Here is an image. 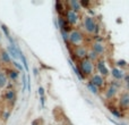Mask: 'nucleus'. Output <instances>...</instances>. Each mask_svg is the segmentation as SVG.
Masks as SVG:
<instances>
[{
  "instance_id": "nucleus-7",
  "label": "nucleus",
  "mask_w": 129,
  "mask_h": 125,
  "mask_svg": "<svg viewBox=\"0 0 129 125\" xmlns=\"http://www.w3.org/2000/svg\"><path fill=\"white\" fill-rule=\"evenodd\" d=\"M69 41L72 44H78L83 41V34L79 31H72L69 34Z\"/></svg>"
},
{
  "instance_id": "nucleus-16",
  "label": "nucleus",
  "mask_w": 129,
  "mask_h": 125,
  "mask_svg": "<svg viewBox=\"0 0 129 125\" xmlns=\"http://www.w3.org/2000/svg\"><path fill=\"white\" fill-rule=\"evenodd\" d=\"M97 57H99V55H97L96 52H94L93 50H92V51H91V52L87 55V58H88L90 60H92V61H93V60H96Z\"/></svg>"
},
{
  "instance_id": "nucleus-9",
  "label": "nucleus",
  "mask_w": 129,
  "mask_h": 125,
  "mask_svg": "<svg viewBox=\"0 0 129 125\" xmlns=\"http://www.w3.org/2000/svg\"><path fill=\"white\" fill-rule=\"evenodd\" d=\"M77 20H78V15L76 14V12H74V10H68L67 12V22L70 25L75 24Z\"/></svg>"
},
{
  "instance_id": "nucleus-6",
  "label": "nucleus",
  "mask_w": 129,
  "mask_h": 125,
  "mask_svg": "<svg viewBox=\"0 0 129 125\" xmlns=\"http://www.w3.org/2000/svg\"><path fill=\"white\" fill-rule=\"evenodd\" d=\"M90 82L92 84H94L96 88H102V86H104V84H105L104 77L102 75H100V74H94V75H92V79H91Z\"/></svg>"
},
{
  "instance_id": "nucleus-29",
  "label": "nucleus",
  "mask_w": 129,
  "mask_h": 125,
  "mask_svg": "<svg viewBox=\"0 0 129 125\" xmlns=\"http://www.w3.org/2000/svg\"><path fill=\"white\" fill-rule=\"evenodd\" d=\"M34 75H38V69L36 68H34Z\"/></svg>"
},
{
  "instance_id": "nucleus-26",
  "label": "nucleus",
  "mask_w": 129,
  "mask_h": 125,
  "mask_svg": "<svg viewBox=\"0 0 129 125\" xmlns=\"http://www.w3.org/2000/svg\"><path fill=\"white\" fill-rule=\"evenodd\" d=\"M39 93H40V96H41V98L44 96V90H43V88H40L39 89Z\"/></svg>"
},
{
  "instance_id": "nucleus-1",
  "label": "nucleus",
  "mask_w": 129,
  "mask_h": 125,
  "mask_svg": "<svg viewBox=\"0 0 129 125\" xmlns=\"http://www.w3.org/2000/svg\"><path fill=\"white\" fill-rule=\"evenodd\" d=\"M79 71L83 74V76H85V75H92L93 71H94L93 61L90 60L88 58L82 59V61L79 63Z\"/></svg>"
},
{
  "instance_id": "nucleus-19",
  "label": "nucleus",
  "mask_w": 129,
  "mask_h": 125,
  "mask_svg": "<svg viewBox=\"0 0 129 125\" xmlns=\"http://www.w3.org/2000/svg\"><path fill=\"white\" fill-rule=\"evenodd\" d=\"M6 82H7V79H6V76H5V74L0 73V86H4L6 84Z\"/></svg>"
},
{
  "instance_id": "nucleus-21",
  "label": "nucleus",
  "mask_w": 129,
  "mask_h": 125,
  "mask_svg": "<svg viewBox=\"0 0 129 125\" xmlns=\"http://www.w3.org/2000/svg\"><path fill=\"white\" fill-rule=\"evenodd\" d=\"M9 76L11 77L13 80L17 79V76H18V73L16 72V71H10V73H9Z\"/></svg>"
},
{
  "instance_id": "nucleus-22",
  "label": "nucleus",
  "mask_w": 129,
  "mask_h": 125,
  "mask_svg": "<svg viewBox=\"0 0 129 125\" xmlns=\"http://www.w3.org/2000/svg\"><path fill=\"white\" fill-rule=\"evenodd\" d=\"M79 4H80V6H83V7H88L90 6V1H87V0H82Z\"/></svg>"
},
{
  "instance_id": "nucleus-25",
  "label": "nucleus",
  "mask_w": 129,
  "mask_h": 125,
  "mask_svg": "<svg viewBox=\"0 0 129 125\" xmlns=\"http://www.w3.org/2000/svg\"><path fill=\"white\" fill-rule=\"evenodd\" d=\"M110 119V122H112L113 124H116V125H127V124H125V123H119V122H117V121H113V119H111V118H109Z\"/></svg>"
},
{
  "instance_id": "nucleus-2",
  "label": "nucleus",
  "mask_w": 129,
  "mask_h": 125,
  "mask_svg": "<svg viewBox=\"0 0 129 125\" xmlns=\"http://www.w3.org/2000/svg\"><path fill=\"white\" fill-rule=\"evenodd\" d=\"M84 27L88 33H94L95 28H96V23L93 17L91 16H86L84 18Z\"/></svg>"
},
{
  "instance_id": "nucleus-3",
  "label": "nucleus",
  "mask_w": 129,
  "mask_h": 125,
  "mask_svg": "<svg viewBox=\"0 0 129 125\" xmlns=\"http://www.w3.org/2000/svg\"><path fill=\"white\" fill-rule=\"evenodd\" d=\"M119 109L127 110L129 108V92H123L119 98Z\"/></svg>"
},
{
  "instance_id": "nucleus-11",
  "label": "nucleus",
  "mask_w": 129,
  "mask_h": 125,
  "mask_svg": "<svg viewBox=\"0 0 129 125\" xmlns=\"http://www.w3.org/2000/svg\"><path fill=\"white\" fill-rule=\"evenodd\" d=\"M75 55L77 56L78 58H87V51H86V49H85L84 47H77L76 49H75Z\"/></svg>"
},
{
  "instance_id": "nucleus-15",
  "label": "nucleus",
  "mask_w": 129,
  "mask_h": 125,
  "mask_svg": "<svg viewBox=\"0 0 129 125\" xmlns=\"http://www.w3.org/2000/svg\"><path fill=\"white\" fill-rule=\"evenodd\" d=\"M87 88L90 89V91L92 93H94V94H97V93H99V88H96L94 84H92L91 82H88V83H87Z\"/></svg>"
},
{
  "instance_id": "nucleus-5",
  "label": "nucleus",
  "mask_w": 129,
  "mask_h": 125,
  "mask_svg": "<svg viewBox=\"0 0 129 125\" xmlns=\"http://www.w3.org/2000/svg\"><path fill=\"white\" fill-rule=\"evenodd\" d=\"M96 68H97V71H99V73H100V75H102L103 77L108 76V75L110 74V71L108 69V67H106V65H105L104 60H102V59L97 60Z\"/></svg>"
},
{
  "instance_id": "nucleus-24",
  "label": "nucleus",
  "mask_w": 129,
  "mask_h": 125,
  "mask_svg": "<svg viewBox=\"0 0 129 125\" xmlns=\"http://www.w3.org/2000/svg\"><path fill=\"white\" fill-rule=\"evenodd\" d=\"M61 34H62V38H64V41H67V40L69 39V35L67 34V32H64V31H61Z\"/></svg>"
},
{
  "instance_id": "nucleus-4",
  "label": "nucleus",
  "mask_w": 129,
  "mask_h": 125,
  "mask_svg": "<svg viewBox=\"0 0 129 125\" xmlns=\"http://www.w3.org/2000/svg\"><path fill=\"white\" fill-rule=\"evenodd\" d=\"M111 75H112V77L114 79V81H121V80H125L126 77V72L121 69V68H118V67H112V69H111V73H110Z\"/></svg>"
},
{
  "instance_id": "nucleus-23",
  "label": "nucleus",
  "mask_w": 129,
  "mask_h": 125,
  "mask_svg": "<svg viewBox=\"0 0 129 125\" xmlns=\"http://www.w3.org/2000/svg\"><path fill=\"white\" fill-rule=\"evenodd\" d=\"M1 28L4 30V32H5V34H6V36H7V38H8V39L10 40V41H11V39H10V36H9V32L7 31V27L5 26V25H2V26H1Z\"/></svg>"
},
{
  "instance_id": "nucleus-8",
  "label": "nucleus",
  "mask_w": 129,
  "mask_h": 125,
  "mask_svg": "<svg viewBox=\"0 0 129 125\" xmlns=\"http://www.w3.org/2000/svg\"><path fill=\"white\" fill-rule=\"evenodd\" d=\"M92 50L94 52H96L97 55H103L105 52V46L102 42H94L92 46Z\"/></svg>"
},
{
  "instance_id": "nucleus-13",
  "label": "nucleus",
  "mask_w": 129,
  "mask_h": 125,
  "mask_svg": "<svg viewBox=\"0 0 129 125\" xmlns=\"http://www.w3.org/2000/svg\"><path fill=\"white\" fill-rule=\"evenodd\" d=\"M69 4H70L71 9H72L74 12H78V10L80 9V4H79L78 1H76V0H71Z\"/></svg>"
},
{
  "instance_id": "nucleus-27",
  "label": "nucleus",
  "mask_w": 129,
  "mask_h": 125,
  "mask_svg": "<svg viewBox=\"0 0 129 125\" xmlns=\"http://www.w3.org/2000/svg\"><path fill=\"white\" fill-rule=\"evenodd\" d=\"M14 65L16 66V67H17V68H18V69H19V71H22V69H23V68H22V66H20L19 64H18V63H17V61H15V63H14Z\"/></svg>"
},
{
  "instance_id": "nucleus-12",
  "label": "nucleus",
  "mask_w": 129,
  "mask_h": 125,
  "mask_svg": "<svg viewBox=\"0 0 129 125\" xmlns=\"http://www.w3.org/2000/svg\"><path fill=\"white\" fill-rule=\"evenodd\" d=\"M108 109H109V112L111 113L114 117H117V118H122L123 117V114L121 113V110L118 109V108H116V107H113V106H109Z\"/></svg>"
},
{
  "instance_id": "nucleus-20",
  "label": "nucleus",
  "mask_w": 129,
  "mask_h": 125,
  "mask_svg": "<svg viewBox=\"0 0 129 125\" xmlns=\"http://www.w3.org/2000/svg\"><path fill=\"white\" fill-rule=\"evenodd\" d=\"M56 8H57V12H58V13H61V12L64 10V9H62V6H61V2H60V1H57V2H56Z\"/></svg>"
},
{
  "instance_id": "nucleus-10",
  "label": "nucleus",
  "mask_w": 129,
  "mask_h": 125,
  "mask_svg": "<svg viewBox=\"0 0 129 125\" xmlns=\"http://www.w3.org/2000/svg\"><path fill=\"white\" fill-rule=\"evenodd\" d=\"M117 93H118V89L112 85H109V88L105 91V98L108 99V100H111V99H113L116 97Z\"/></svg>"
},
{
  "instance_id": "nucleus-18",
  "label": "nucleus",
  "mask_w": 129,
  "mask_h": 125,
  "mask_svg": "<svg viewBox=\"0 0 129 125\" xmlns=\"http://www.w3.org/2000/svg\"><path fill=\"white\" fill-rule=\"evenodd\" d=\"M6 98L8 99V100H14V98H15V92H14L13 90H9V91H7Z\"/></svg>"
},
{
  "instance_id": "nucleus-28",
  "label": "nucleus",
  "mask_w": 129,
  "mask_h": 125,
  "mask_svg": "<svg viewBox=\"0 0 129 125\" xmlns=\"http://www.w3.org/2000/svg\"><path fill=\"white\" fill-rule=\"evenodd\" d=\"M117 23H118V24H120V23H122V20H120V18H118V20H117Z\"/></svg>"
},
{
  "instance_id": "nucleus-14",
  "label": "nucleus",
  "mask_w": 129,
  "mask_h": 125,
  "mask_svg": "<svg viewBox=\"0 0 129 125\" xmlns=\"http://www.w3.org/2000/svg\"><path fill=\"white\" fill-rule=\"evenodd\" d=\"M116 65L118 68H125V67H127L128 66V63L126 61L125 59H119V60H117V63H116Z\"/></svg>"
},
{
  "instance_id": "nucleus-17",
  "label": "nucleus",
  "mask_w": 129,
  "mask_h": 125,
  "mask_svg": "<svg viewBox=\"0 0 129 125\" xmlns=\"http://www.w3.org/2000/svg\"><path fill=\"white\" fill-rule=\"evenodd\" d=\"M1 58H2V60H4L5 63H9V61H10V57H9L8 52H6V51H4V52L1 53Z\"/></svg>"
},
{
  "instance_id": "nucleus-30",
  "label": "nucleus",
  "mask_w": 129,
  "mask_h": 125,
  "mask_svg": "<svg viewBox=\"0 0 129 125\" xmlns=\"http://www.w3.org/2000/svg\"><path fill=\"white\" fill-rule=\"evenodd\" d=\"M126 88H127V90L129 91V82H128V83H126Z\"/></svg>"
}]
</instances>
